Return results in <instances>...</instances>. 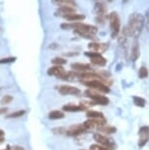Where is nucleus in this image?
Segmentation results:
<instances>
[{
	"mask_svg": "<svg viewBox=\"0 0 149 150\" xmlns=\"http://www.w3.org/2000/svg\"><path fill=\"white\" fill-rule=\"evenodd\" d=\"M3 150H12V148H11L10 146H7V148L6 149H3Z\"/></svg>",
	"mask_w": 149,
	"mask_h": 150,
	"instance_id": "obj_34",
	"label": "nucleus"
},
{
	"mask_svg": "<svg viewBox=\"0 0 149 150\" xmlns=\"http://www.w3.org/2000/svg\"><path fill=\"white\" fill-rule=\"evenodd\" d=\"M90 150H108L106 147H104L102 145H100V144H92L90 146Z\"/></svg>",
	"mask_w": 149,
	"mask_h": 150,
	"instance_id": "obj_30",
	"label": "nucleus"
},
{
	"mask_svg": "<svg viewBox=\"0 0 149 150\" xmlns=\"http://www.w3.org/2000/svg\"><path fill=\"white\" fill-rule=\"evenodd\" d=\"M86 109V106L84 105H74V104H69V105H65L63 107V110L66 112H78L83 111Z\"/></svg>",
	"mask_w": 149,
	"mask_h": 150,
	"instance_id": "obj_17",
	"label": "nucleus"
},
{
	"mask_svg": "<svg viewBox=\"0 0 149 150\" xmlns=\"http://www.w3.org/2000/svg\"><path fill=\"white\" fill-rule=\"evenodd\" d=\"M25 114H26V111H25V110H20V111H16V112L12 113V114L7 115V116H6V118H8V119L20 118V117H22L23 115H25Z\"/></svg>",
	"mask_w": 149,
	"mask_h": 150,
	"instance_id": "obj_25",
	"label": "nucleus"
},
{
	"mask_svg": "<svg viewBox=\"0 0 149 150\" xmlns=\"http://www.w3.org/2000/svg\"><path fill=\"white\" fill-rule=\"evenodd\" d=\"M88 48L90 50H92V52H96V53H101L105 52L108 48L107 43H98V42H91L88 44Z\"/></svg>",
	"mask_w": 149,
	"mask_h": 150,
	"instance_id": "obj_11",
	"label": "nucleus"
},
{
	"mask_svg": "<svg viewBox=\"0 0 149 150\" xmlns=\"http://www.w3.org/2000/svg\"><path fill=\"white\" fill-rule=\"evenodd\" d=\"M85 55L88 56L90 58V61L92 64L96 65V66H105L107 61L106 59L103 57L102 55L99 54V53H96V52H85Z\"/></svg>",
	"mask_w": 149,
	"mask_h": 150,
	"instance_id": "obj_7",
	"label": "nucleus"
},
{
	"mask_svg": "<svg viewBox=\"0 0 149 150\" xmlns=\"http://www.w3.org/2000/svg\"><path fill=\"white\" fill-rule=\"evenodd\" d=\"M72 69L75 70L78 73H88L91 72L92 69L90 65L88 64H81V63H73L71 65Z\"/></svg>",
	"mask_w": 149,
	"mask_h": 150,
	"instance_id": "obj_12",
	"label": "nucleus"
},
{
	"mask_svg": "<svg viewBox=\"0 0 149 150\" xmlns=\"http://www.w3.org/2000/svg\"><path fill=\"white\" fill-rule=\"evenodd\" d=\"M86 116L89 119H104V116L101 112L93 111V110H89L86 112Z\"/></svg>",
	"mask_w": 149,
	"mask_h": 150,
	"instance_id": "obj_20",
	"label": "nucleus"
},
{
	"mask_svg": "<svg viewBox=\"0 0 149 150\" xmlns=\"http://www.w3.org/2000/svg\"><path fill=\"white\" fill-rule=\"evenodd\" d=\"M128 1H129V0H123L124 3H126V2H128Z\"/></svg>",
	"mask_w": 149,
	"mask_h": 150,
	"instance_id": "obj_36",
	"label": "nucleus"
},
{
	"mask_svg": "<svg viewBox=\"0 0 149 150\" xmlns=\"http://www.w3.org/2000/svg\"><path fill=\"white\" fill-rule=\"evenodd\" d=\"M138 76L140 79H145L148 77V70L146 67H140V69L138 71Z\"/></svg>",
	"mask_w": 149,
	"mask_h": 150,
	"instance_id": "obj_26",
	"label": "nucleus"
},
{
	"mask_svg": "<svg viewBox=\"0 0 149 150\" xmlns=\"http://www.w3.org/2000/svg\"><path fill=\"white\" fill-rule=\"evenodd\" d=\"M48 117L50 120H59V119H63L65 117L63 112L58 111V110H54V111H51L48 114Z\"/></svg>",
	"mask_w": 149,
	"mask_h": 150,
	"instance_id": "obj_19",
	"label": "nucleus"
},
{
	"mask_svg": "<svg viewBox=\"0 0 149 150\" xmlns=\"http://www.w3.org/2000/svg\"><path fill=\"white\" fill-rule=\"evenodd\" d=\"M59 11L63 13V15L65 14H72V13H76V9L72 6H66V5H63V6L59 7Z\"/></svg>",
	"mask_w": 149,
	"mask_h": 150,
	"instance_id": "obj_23",
	"label": "nucleus"
},
{
	"mask_svg": "<svg viewBox=\"0 0 149 150\" xmlns=\"http://www.w3.org/2000/svg\"><path fill=\"white\" fill-rule=\"evenodd\" d=\"M133 103L137 107H144L145 106V100L142 97L138 96H133Z\"/></svg>",
	"mask_w": 149,
	"mask_h": 150,
	"instance_id": "obj_24",
	"label": "nucleus"
},
{
	"mask_svg": "<svg viewBox=\"0 0 149 150\" xmlns=\"http://www.w3.org/2000/svg\"><path fill=\"white\" fill-rule=\"evenodd\" d=\"M84 86L90 87L91 89L96 90L98 92L102 93H108L110 92V88L109 86L104 83L103 81H83Z\"/></svg>",
	"mask_w": 149,
	"mask_h": 150,
	"instance_id": "obj_3",
	"label": "nucleus"
},
{
	"mask_svg": "<svg viewBox=\"0 0 149 150\" xmlns=\"http://www.w3.org/2000/svg\"><path fill=\"white\" fill-rule=\"evenodd\" d=\"M60 79H62V80H64V81H78L81 79V74L78 72H65L60 77Z\"/></svg>",
	"mask_w": 149,
	"mask_h": 150,
	"instance_id": "obj_13",
	"label": "nucleus"
},
{
	"mask_svg": "<svg viewBox=\"0 0 149 150\" xmlns=\"http://www.w3.org/2000/svg\"><path fill=\"white\" fill-rule=\"evenodd\" d=\"M66 71L64 70V68L62 66H53L50 67L48 70H47V74L48 76H53V77H58L60 78Z\"/></svg>",
	"mask_w": 149,
	"mask_h": 150,
	"instance_id": "obj_14",
	"label": "nucleus"
},
{
	"mask_svg": "<svg viewBox=\"0 0 149 150\" xmlns=\"http://www.w3.org/2000/svg\"><path fill=\"white\" fill-rule=\"evenodd\" d=\"M109 21H110V28L112 30V38H117L121 30V23L120 18L116 12H112L109 15Z\"/></svg>",
	"mask_w": 149,
	"mask_h": 150,
	"instance_id": "obj_4",
	"label": "nucleus"
},
{
	"mask_svg": "<svg viewBox=\"0 0 149 150\" xmlns=\"http://www.w3.org/2000/svg\"><path fill=\"white\" fill-rule=\"evenodd\" d=\"M12 100H13V97L11 95H4L3 97L1 98L0 103H1V105H7V104L12 102Z\"/></svg>",
	"mask_w": 149,
	"mask_h": 150,
	"instance_id": "obj_27",
	"label": "nucleus"
},
{
	"mask_svg": "<svg viewBox=\"0 0 149 150\" xmlns=\"http://www.w3.org/2000/svg\"><path fill=\"white\" fill-rule=\"evenodd\" d=\"M93 138L98 144H100V145L106 147L108 150L114 149L115 142H114V140L111 139L110 137H105V135H103L101 134H94Z\"/></svg>",
	"mask_w": 149,
	"mask_h": 150,
	"instance_id": "obj_5",
	"label": "nucleus"
},
{
	"mask_svg": "<svg viewBox=\"0 0 149 150\" xmlns=\"http://www.w3.org/2000/svg\"><path fill=\"white\" fill-rule=\"evenodd\" d=\"M2 141H4V138L3 137H0V143H1Z\"/></svg>",
	"mask_w": 149,
	"mask_h": 150,
	"instance_id": "obj_35",
	"label": "nucleus"
},
{
	"mask_svg": "<svg viewBox=\"0 0 149 150\" xmlns=\"http://www.w3.org/2000/svg\"><path fill=\"white\" fill-rule=\"evenodd\" d=\"M139 56V44L137 38H136L133 42V46H131V61H136Z\"/></svg>",
	"mask_w": 149,
	"mask_h": 150,
	"instance_id": "obj_15",
	"label": "nucleus"
},
{
	"mask_svg": "<svg viewBox=\"0 0 149 150\" xmlns=\"http://www.w3.org/2000/svg\"><path fill=\"white\" fill-rule=\"evenodd\" d=\"M52 2L54 4H57V5H66V6H75L76 5V2L74 0H52Z\"/></svg>",
	"mask_w": 149,
	"mask_h": 150,
	"instance_id": "obj_21",
	"label": "nucleus"
},
{
	"mask_svg": "<svg viewBox=\"0 0 149 150\" xmlns=\"http://www.w3.org/2000/svg\"><path fill=\"white\" fill-rule=\"evenodd\" d=\"M12 150H26V149H25L23 146H18V145H16V146H14V147H13Z\"/></svg>",
	"mask_w": 149,
	"mask_h": 150,
	"instance_id": "obj_32",
	"label": "nucleus"
},
{
	"mask_svg": "<svg viewBox=\"0 0 149 150\" xmlns=\"http://www.w3.org/2000/svg\"><path fill=\"white\" fill-rule=\"evenodd\" d=\"M63 17L65 18L67 21H71V22H75V21H81L85 18L84 15H80V14L77 13H72V14H65L63 15Z\"/></svg>",
	"mask_w": 149,
	"mask_h": 150,
	"instance_id": "obj_18",
	"label": "nucleus"
},
{
	"mask_svg": "<svg viewBox=\"0 0 149 150\" xmlns=\"http://www.w3.org/2000/svg\"><path fill=\"white\" fill-rule=\"evenodd\" d=\"M86 129L84 128L83 125H76V126H72L71 128L67 129L66 134L69 137H78L83 132H85Z\"/></svg>",
	"mask_w": 149,
	"mask_h": 150,
	"instance_id": "obj_10",
	"label": "nucleus"
},
{
	"mask_svg": "<svg viewBox=\"0 0 149 150\" xmlns=\"http://www.w3.org/2000/svg\"><path fill=\"white\" fill-rule=\"evenodd\" d=\"M16 58L15 57H9V58H3L0 59V64H7V63H13L15 62Z\"/></svg>",
	"mask_w": 149,
	"mask_h": 150,
	"instance_id": "obj_29",
	"label": "nucleus"
},
{
	"mask_svg": "<svg viewBox=\"0 0 149 150\" xmlns=\"http://www.w3.org/2000/svg\"><path fill=\"white\" fill-rule=\"evenodd\" d=\"M144 26V17L139 13H133L129 17V22L125 28L128 36H137Z\"/></svg>",
	"mask_w": 149,
	"mask_h": 150,
	"instance_id": "obj_1",
	"label": "nucleus"
},
{
	"mask_svg": "<svg viewBox=\"0 0 149 150\" xmlns=\"http://www.w3.org/2000/svg\"><path fill=\"white\" fill-rule=\"evenodd\" d=\"M84 94L88 96V97L90 98L92 100V102L95 103V104H99V105H107V104L109 103V99L106 97V96L102 95L100 92H98L94 89L90 88V89L85 90Z\"/></svg>",
	"mask_w": 149,
	"mask_h": 150,
	"instance_id": "obj_2",
	"label": "nucleus"
},
{
	"mask_svg": "<svg viewBox=\"0 0 149 150\" xmlns=\"http://www.w3.org/2000/svg\"><path fill=\"white\" fill-rule=\"evenodd\" d=\"M97 129L104 132V134H113V132H116V128H114V127H110V126H106V125L99 127Z\"/></svg>",
	"mask_w": 149,
	"mask_h": 150,
	"instance_id": "obj_22",
	"label": "nucleus"
},
{
	"mask_svg": "<svg viewBox=\"0 0 149 150\" xmlns=\"http://www.w3.org/2000/svg\"><path fill=\"white\" fill-rule=\"evenodd\" d=\"M107 12V7L102 2H97L94 5V13L98 15V17H103L104 14Z\"/></svg>",
	"mask_w": 149,
	"mask_h": 150,
	"instance_id": "obj_16",
	"label": "nucleus"
},
{
	"mask_svg": "<svg viewBox=\"0 0 149 150\" xmlns=\"http://www.w3.org/2000/svg\"><path fill=\"white\" fill-rule=\"evenodd\" d=\"M3 135H4V132L2 129H0V137H3Z\"/></svg>",
	"mask_w": 149,
	"mask_h": 150,
	"instance_id": "obj_33",
	"label": "nucleus"
},
{
	"mask_svg": "<svg viewBox=\"0 0 149 150\" xmlns=\"http://www.w3.org/2000/svg\"><path fill=\"white\" fill-rule=\"evenodd\" d=\"M7 112H8V108H6V107H1L0 108V115H4Z\"/></svg>",
	"mask_w": 149,
	"mask_h": 150,
	"instance_id": "obj_31",
	"label": "nucleus"
},
{
	"mask_svg": "<svg viewBox=\"0 0 149 150\" xmlns=\"http://www.w3.org/2000/svg\"><path fill=\"white\" fill-rule=\"evenodd\" d=\"M57 89L63 95H78L81 93V90L77 88V87L72 86H67V84L57 86Z\"/></svg>",
	"mask_w": 149,
	"mask_h": 150,
	"instance_id": "obj_8",
	"label": "nucleus"
},
{
	"mask_svg": "<svg viewBox=\"0 0 149 150\" xmlns=\"http://www.w3.org/2000/svg\"><path fill=\"white\" fill-rule=\"evenodd\" d=\"M52 63L55 65V66H62V65L66 64L67 61L65 60V59L61 58V57H56L52 60Z\"/></svg>",
	"mask_w": 149,
	"mask_h": 150,
	"instance_id": "obj_28",
	"label": "nucleus"
},
{
	"mask_svg": "<svg viewBox=\"0 0 149 150\" xmlns=\"http://www.w3.org/2000/svg\"><path fill=\"white\" fill-rule=\"evenodd\" d=\"M139 140H138V145L139 147L144 146L149 140V127L144 126L142 128H140L139 132Z\"/></svg>",
	"mask_w": 149,
	"mask_h": 150,
	"instance_id": "obj_9",
	"label": "nucleus"
},
{
	"mask_svg": "<svg viewBox=\"0 0 149 150\" xmlns=\"http://www.w3.org/2000/svg\"><path fill=\"white\" fill-rule=\"evenodd\" d=\"M108 1H109V2H112V1H113V0H108Z\"/></svg>",
	"mask_w": 149,
	"mask_h": 150,
	"instance_id": "obj_37",
	"label": "nucleus"
},
{
	"mask_svg": "<svg viewBox=\"0 0 149 150\" xmlns=\"http://www.w3.org/2000/svg\"><path fill=\"white\" fill-rule=\"evenodd\" d=\"M106 125V120L105 119H89V120L85 121L83 123V126L85 128L86 131H89V129H98L101 126H104Z\"/></svg>",
	"mask_w": 149,
	"mask_h": 150,
	"instance_id": "obj_6",
	"label": "nucleus"
}]
</instances>
